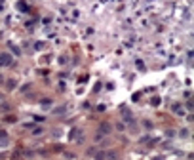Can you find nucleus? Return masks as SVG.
Returning a JSON list of instances; mask_svg holds the SVG:
<instances>
[{"mask_svg":"<svg viewBox=\"0 0 194 160\" xmlns=\"http://www.w3.org/2000/svg\"><path fill=\"white\" fill-rule=\"evenodd\" d=\"M12 63V57H10L8 54H2L0 55V67H6V65Z\"/></svg>","mask_w":194,"mask_h":160,"instance_id":"1","label":"nucleus"}]
</instances>
